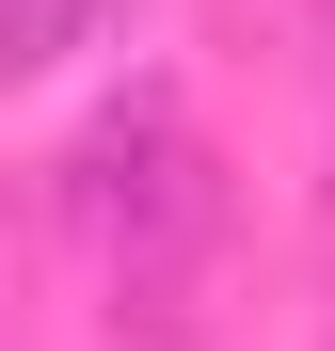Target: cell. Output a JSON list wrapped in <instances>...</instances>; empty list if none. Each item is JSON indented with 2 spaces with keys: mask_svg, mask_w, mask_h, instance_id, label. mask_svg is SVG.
Returning a JSON list of instances; mask_svg holds the SVG:
<instances>
[{
  "mask_svg": "<svg viewBox=\"0 0 335 351\" xmlns=\"http://www.w3.org/2000/svg\"><path fill=\"white\" fill-rule=\"evenodd\" d=\"M80 223H96V256H112V319L176 335L192 287H208V240H223V176H208V144H192L176 96H128L80 144Z\"/></svg>",
  "mask_w": 335,
  "mask_h": 351,
  "instance_id": "cell-1",
  "label": "cell"
},
{
  "mask_svg": "<svg viewBox=\"0 0 335 351\" xmlns=\"http://www.w3.org/2000/svg\"><path fill=\"white\" fill-rule=\"evenodd\" d=\"M128 0H0V80H48L64 48H96Z\"/></svg>",
  "mask_w": 335,
  "mask_h": 351,
  "instance_id": "cell-2",
  "label": "cell"
}]
</instances>
